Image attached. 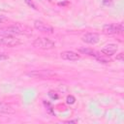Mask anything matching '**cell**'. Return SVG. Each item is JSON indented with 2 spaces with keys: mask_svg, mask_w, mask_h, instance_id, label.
<instances>
[{
  "mask_svg": "<svg viewBox=\"0 0 124 124\" xmlns=\"http://www.w3.org/2000/svg\"><path fill=\"white\" fill-rule=\"evenodd\" d=\"M31 33H32V29H30L28 26L20 24V23H16L12 26L0 28V35H2V36H6V35L16 36V35H23V34L30 35Z\"/></svg>",
  "mask_w": 124,
  "mask_h": 124,
  "instance_id": "obj_1",
  "label": "cell"
},
{
  "mask_svg": "<svg viewBox=\"0 0 124 124\" xmlns=\"http://www.w3.org/2000/svg\"><path fill=\"white\" fill-rule=\"evenodd\" d=\"M33 46L41 49H52L55 47V44L46 37H39L33 42Z\"/></svg>",
  "mask_w": 124,
  "mask_h": 124,
  "instance_id": "obj_2",
  "label": "cell"
},
{
  "mask_svg": "<svg viewBox=\"0 0 124 124\" xmlns=\"http://www.w3.org/2000/svg\"><path fill=\"white\" fill-rule=\"evenodd\" d=\"M123 23H109L103 26V33L106 35H112V34H122L123 33Z\"/></svg>",
  "mask_w": 124,
  "mask_h": 124,
  "instance_id": "obj_3",
  "label": "cell"
},
{
  "mask_svg": "<svg viewBox=\"0 0 124 124\" xmlns=\"http://www.w3.org/2000/svg\"><path fill=\"white\" fill-rule=\"evenodd\" d=\"M21 44V41L17 39L16 36L12 35H6L0 37V46H8V47H15Z\"/></svg>",
  "mask_w": 124,
  "mask_h": 124,
  "instance_id": "obj_4",
  "label": "cell"
},
{
  "mask_svg": "<svg viewBox=\"0 0 124 124\" xmlns=\"http://www.w3.org/2000/svg\"><path fill=\"white\" fill-rule=\"evenodd\" d=\"M27 76L34 78H50L54 77L55 74L50 70H34L27 73Z\"/></svg>",
  "mask_w": 124,
  "mask_h": 124,
  "instance_id": "obj_5",
  "label": "cell"
},
{
  "mask_svg": "<svg viewBox=\"0 0 124 124\" xmlns=\"http://www.w3.org/2000/svg\"><path fill=\"white\" fill-rule=\"evenodd\" d=\"M34 27L41 32H45V33H48V34L53 33V27L46 24V22H44L42 20H38V19L35 20L34 21Z\"/></svg>",
  "mask_w": 124,
  "mask_h": 124,
  "instance_id": "obj_6",
  "label": "cell"
},
{
  "mask_svg": "<svg viewBox=\"0 0 124 124\" xmlns=\"http://www.w3.org/2000/svg\"><path fill=\"white\" fill-rule=\"evenodd\" d=\"M81 40L86 44L95 45L100 41V38L97 33H86L81 37Z\"/></svg>",
  "mask_w": 124,
  "mask_h": 124,
  "instance_id": "obj_7",
  "label": "cell"
},
{
  "mask_svg": "<svg viewBox=\"0 0 124 124\" xmlns=\"http://www.w3.org/2000/svg\"><path fill=\"white\" fill-rule=\"evenodd\" d=\"M60 57L64 60H68V61H78L80 56L77 53V52H74L72 50H65L63 52L60 53Z\"/></svg>",
  "mask_w": 124,
  "mask_h": 124,
  "instance_id": "obj_8",
  "label": "cell"
},
{
  "mask_svg": "<svg viewBox=\"0 0 124 124\" xmlns=\"http://www.w3.org/2000/svg\"><path fill=\"white\" fill-rule=\"evenodd\" d=\"M118 49V46L115 45V44H108L106 45L102 49H101V52L107 56H111L113 55Z\"/></svg>",
  "mask_w": 124,
  "mask_h": 124,
  "instance_id": "obj_9",
  "label": "cell"
},
{
  "mask_svg": "<svg viewBox=\"0 0 124 124\" xmlns=\"http://www.w3.org/2000/svg\"><path fill=\"white\" fill-rule=\"evenodd\" d=\"M0 113H5V114H12L15 113V109L8 104L0 102Z\"/></svg>",
  "mask_w": 124,
  "mask_h": 124,
  "instance_id": "obj_10",
  "label": "cell"
},
{
  "mask_svg": "<svg viewBox=\"0 0 124 124\" xmlns=\"http://www.w3.org/2000/svg\"><path fill=\"white\" fill-rule=\"evenodd\" d=\"M78 51L81 52V53H84V54L93 56V57H95L96 54H97V51H95V50H93V49H91V48H88V47H80V48L78 49Z\"/></svg>",
  "mask_w": 124,
  "mask_h": 124,
  "instance_id": "obj_11",
  "label": "cell"
},
{
  "mask_svg": "<svg viewBox=\"0 0 124 124\" xmlns=\"http://www.w3.org/2000/svg\"><path fill=\"white\" fill-rule=\"evenodd\" d=\"M106 56H107V55H105V54H100L99 52H97L95 58H96L99 62H101V63H108V62H110V60L108 59Z\"/></svg>",
  "mask_w": 124,
  "mask_h": 124,
  "instance_id": "obj_12",
  "label": "cell"
},
{
  "mask_svg": "<svg viewBox=\"0 0 124 124\" xmlns=\"http://www.w3.org/2000/svg\"><path fill=\"white\" fill-rule=\"evenodd\" d=\"M66 102H67V104H69V105H73V104H75V102H76V98H75L73 95H68L67 98H66Z\"/></svg>",
  "mask_w": 124,
  "mask_h": 124,
  "instance_id": "obj_13",
  "label": "cell"
},
{
  "mask_svg": "<svg viewBox=\"0 0 124 124\" xmlns=\"http://www.w3.org/2000/svg\"><path fill=\"white\" fill-rule=\"evenodd\" d=\"M48 96H49L51 99H53V100H57V99H58V94H57L56 92L52 91V90H50V91L48 92Z\"/></svg>",
  "mask_w": 124,
  "mask_h": 124,
  "instance_id": "obj_14",
  "label": "cell"
},
{
  "mask_svg": "<svg viewBox=\"0 0 124 124\" xmlns=\"http://www.w3.org/2000/svg\"><path fill=\"white\" fill-rule=\"evenodd\" d=\"M25 1V3L29 6V7H31L32 9H34V10H37V8H36V5L34 4V2H33V0H24Z\"/></svg>",
  "mask_w": 124,
  "mask_h": 124,
  "instance_id": "obj_15",
  "label": "cell"
},
{
  "mask_svg": "<svg viewBox=\"0 0 124 124\" xmlns=\"http://www.w3.org/2000/svg\"><path fill=\"white\" fill-rule=\"evenodd\" d=\"M44 105L46 107V108H47L48 112H50V113H54V112L52 111V107H51V105H50L48 102H46V101H44Z\"/></svg>",
  "mask_w": 124,
  "mask_h": 124,
  "instance_id": "obj_16",
  "label": "cell"
},
{
  "mask_svg": "<svg viewBox=\"0 0 124 124\" xmlns=\"http://www.w3.org/2000/svg\"><path fill=\"white\" fill-rule=\"evenodd\" d=\"M123 56H124L123 52H120L118 55H116V60H119V61H123Z\"/></svg>",
  "mask_w": 124,
  "mask_h": 124,
  "instance_id": "obj_17",
  "label": "cell"
},
{
  "mask_svg": "<svg viewBox=\"0 0 124 124\" xmlns=\"http://www.w3.org/2000/svg\"><path fill=\"white\" fill-rule=\"evenodd\" d=\"M8 58H9L8 55H6V54L0 52V61H2V60H6V59H8Z\"/></svg>",
  "mask_w": 124,
  "mask_h": 124,
  "instance_id": "obj_18",
  "label": "cell"
},
{
  "mask_svg": "<svg viewBox=\"0 0 124 124\" xmlns=\"http://www.w3.org/2000/svg\"><path fill=\"white\" fill-rule=\"evenodd\" d=\"M103 4L104 5H111L112 4V0H103Z\"/></svg>",
  "mask_w": 124,
  "mask_h": 124,
  "instance_id": "obj_19",
  "label": "cell"
},
{
  "mask_svg": "<svg viewBox=\"0 0 124 124\" xmlns=\"http://www.w3.org/2000/svg\"><path fill=\"white\" fill-rule=\"evenodd\" d=\"M4 20H6V16H3V15H0V23H1V22H3Z\"/></svg>",
  "mask_w": 124,
  "mask_h": 124,
  "instance_id": "obj_20",
  "label": "cell"
},
{
  "mask_svg": "<svg viewBox=\"0 0 124 124\" xmlns=\"http://www.w3.org/2000/svg\"><path fill=\"white\" fill-rule=\"evenodd\" d=\"M66 123H77L78 120H68V121H65Z\"/></svg>",
  "mask_w": 124,
  "mask_h": 124,
  "instance_id": "obj_21",
  "label": "cell"
}]
</instances>
